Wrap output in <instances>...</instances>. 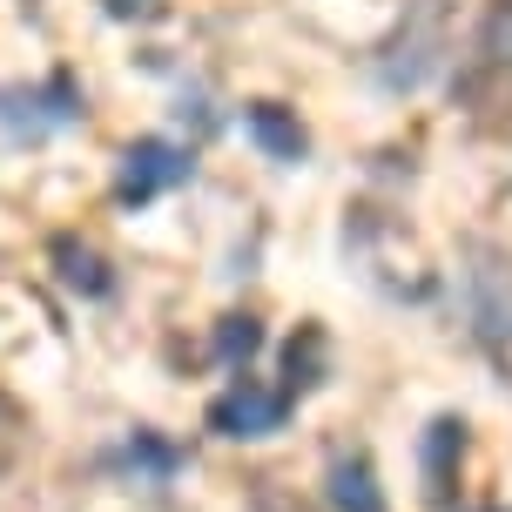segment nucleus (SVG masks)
Instances as JSON below:
<instances>
[{
  "mask_svg": "<svg viewBox=\"0 0 512 512\" xmlns=\"http://www.w3.org/2000/svg\"><path fill=\"white\" fill-rule=\"evenodd\" d=\"M459 310L472 344L512 378V256L499 243H465L459 256Z\"/></svg>",
  "mask_w": 512,
  "mask_h": 512,
  "instance_id": "obj_1",
  "label": "nucleus"
},
{
  "mask_svg": "<svg viewBox=\"0 0 512 512\" xmlns=\"http://www.w3.org/2000/svg\"><path fill=\"white\" fill-rule=\"evenodd\" d=\"M445 34H452L445 0H405L398 27H391L384 48L371 54V81H378L384 95H418V88L445 68Z\"/></svg>",
  "mask_w": 512,
  "mask_h": 512,
  "instance_id": "obj_2",
  "label": "nucleus"
},
{
  "mask_svg": "<svg viewBox=\"0 0 512 512\" xmlns=\"http://www.w3.org/2000/svg\"><path fill=\"white\" fill-rule=\"evenodd\" d=\"M290 425V391L263 378H230L216 398H209V432L230 438V445H256V438H277Z\"/></svg>",
  "mask_w": 512,
  "mask_h": 512,
  "instance_id": "obj_3",
  "label": "nucleus"
},
{
  "mask_svg": "<svg viewBox=\"0 0 512 512\" xmlns=\"http://www.w3.org/2000/svg\"><path fill=\"white\" fill-rule=\"evenodd\" d=\"M196 176V149H182L169 135H142L122 149V169H115V203L122 209H142L155 196H169L182 182Z\"/></svg>",
  "mask_w": 512,
  "mask_h": 512,
  "instance_id": "obj_4",
  "label": "nucleus"
},
{
  "mask_svg": "<svg viewBox=\"0 0 512 512\" xmlns=\"http://www.w3.org/2000/svg\"><path fill=\"white\" fill-rule=\"evenodd\" d=\"M81 122V102L68 81H48V88H0V135L7 142H48L54 128Z\"/></svg>",
  "mask_w": 512,
  "mask_h": 512,
  "instance_id": "obj_5",
  "label": "nucleus"
},
{
  "mask_svg": "<svg viewBox=\"0 0 512 512\" xmlns=\"http://www.w3.org/2000/svg\"><path fill=\"white\" fill-rule=\"evenodd\" d=\"M459 465H465V418L459 411H438L425 425V438H418V472H425V499L432 506H452Z\"/></svg>",
  "mask_w": 512,
  "mask_h": 512,
  "instance_id": "obj_6",
  "label": "nucleus"
},
{
  "mask_svg": "<svg viewBox=\"0 0 512 512\" xmlns=\"http://www.w3.org/2000/svg\"><path fill=\"white\" fill-rule=\"evenodd\" d=\"M243 135H250L270 162H283V169H297L310 155V128L297 122V108H283V102H250L243 108Z\"/></svg>",
  "mask_w": 512,
  "mask_h": 512,
  "instance_id": "obj_7",
  "label": "nucleus"
},
{
  "mask_svg": "<svg viewBox=\"0 0 512 512\" xmlns=\"http://www.w3.org/2000/svg\"><path fill=\"white\" fill-rule=\"evenodd\" d=\"M182 465H189V452H182L176 438L149 432V425H135V432L122 438V452H115V472L135 479V486H169Z\"/></svg>",
  "mask_w": 512,
  "mask_h": 512,
  "instance_id": "obj_8",
  "label": "nucleus"
},
{
  "mask_svg": "<svg viewBox=\"0 0 512 512\" xmlns=\"http://www.w3.org/2000/svg\"><path fill=\"white\" fill-rule=\"evenodd\" d=\"M324 492H331L337 512H391V499H384L378 486V465H371V452H337L331 472H324Z\"/></svg>",
  "mask_w": 512,
  "mask_h": 512,
  "instance_id": "obj_9",
  "label": "nucleus"
},
{
  "mask_svg": "<svg viewBox=\"0 0 512 512\" xmlns=\"http://www.w3.org/2000/svg\"><path fill=\"white\" fill-rule=\"evenodd\" d=\"M54 277L68 283L75 297H88V304H102V297H115V270H108V256L95 250V243H81V236H54Z\"/></svg>",
  "mask_w": 512,
  "mask_h": 512,
  "instance_id": "obj_10",
  "label": "nucleus"
},
{
  "mask_svg": "<svg viewBox=\"0 0 512 512\" xmlns=\"http://www.w3.org/2000/svg\"><path fill=\"white\" fill-rule=\"evenodd\" d=\"M283 371H290V398H304V391H317L324 384V371H331V337L317 331V324H304V331L290 337V351H283Z\"/></svg>",
  "mask_w": 512,
  "mask_h": 512,
  "instance_id": "obj_11",
  "label": "nucleus"
},
{
  "mask_svg": "<svg viewBox=\"0 0 512 512\" xmlns=\"http://www.w3.org/2000/svg\"><path fill=\"white\" fill-rule=\"evenodd\" d=\"M256 351H263V324H256L250 310H230V317L216 324V364H223V371H250Z\"/></svg>",
  "mask_w": 512,
  "mask_h": 512,
  "instance_id": "obj_12",
  "label": "nucleus"
},
{
  "mask_svg": "<svg viewBox=\"0 0 512 512\" xmlns=\"http://www.w3.org/2000/svg\"><path fill=\"white\" fill-rule=\"evenodd\" d=\"M479 61L512 75V0H492L486 21H479Z\"/></svg>",
  "mask_w": 512,
  "mask_h": 512,
  "instance_id": "obj_13",
  "label": "nucleus"
},
{
  "mask_svg": "<svg viewBox=\"0 0 512 512\" xmlns=\"http://www.w3.org/2000/svg\"><path fill=\"white\" fill-rule=\"evenodd\" d=\"M479 512H512V506H479Z\"/></svg>",
  "mask_w": 512,
  "mask_h": 512,
  "instance_id": "obj_14",
  "label": "nucleus"
}]
</instances>
